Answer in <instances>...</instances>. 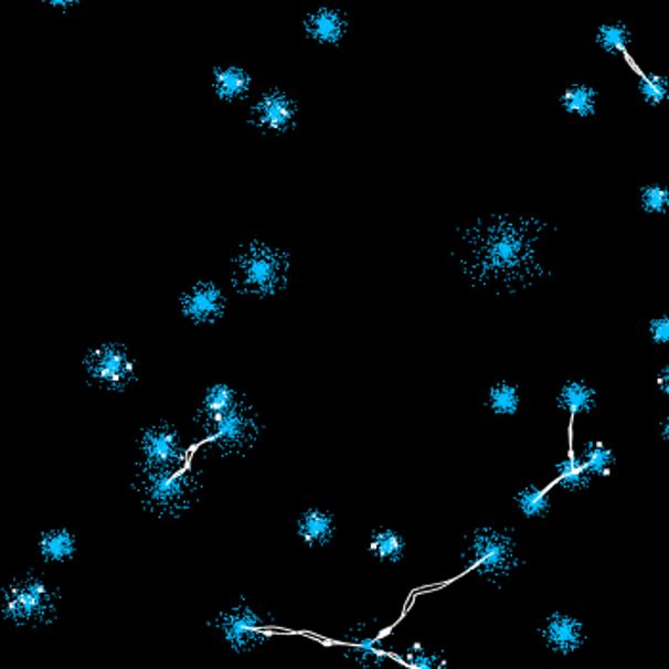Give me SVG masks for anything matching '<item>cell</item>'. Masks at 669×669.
Listing matches in <instances>:
<instances>
[{
    "label": "cell",
    "instance_id": "obj_1",
    "mask_svg": "<svg viewBox=\"0 0 669 669\" xmlns=\"http://www.w3.org/2000/svg\"><path fill=\"white\" fill-rule=\"evenodd\" d=\"M545 222L498 214L465 230L459 264L472 284L513 293L534 284L543 274L538 243Z\"/></svg>",
    "mask_w": 669,
    "mask_h": 669
},
{
    "label": "cell",
    "instance_id": "obj_2",
    "mask_svg": "<svg viewBox=\"0 0 669 669\" xmlns=\"http://www.w3.org/2000/svg\"><path fill=\"white\" fill-rule=\"evenodd\" d=\"M201 444H214L222 456L243 454L257 442V412L240 389L230 383L206 386L203 404L195 413Z\"/></svg>",
    "mask_w": 669,
    "mask_h": 669
},
{
    "label": "cell",
    "instance_id": "obj_3",
    "mask_svg": "<svg viewBox=\"0 0 669 669\" xmlns=\"http://www.w3.org/2000/svg\"><path fill=\"white\" fill-rule=\"evenodd\" d=\"M289 272L291 255L270 243H247L232 258V285L247 297H276L287 287Z\"/></svg>",
    "mask_w": 669,
    "mask_h": 669
},
{
    "label": "cell",
    "instance_id": "obj_4",
    "mask_svg": "<svg viewBox=\"0 0 669 669\" xmlns=\"http://www.w3.org/2000/svg\"><path fill=\"white\" fill-rule=\"evenodd\" d=\"M60 590L46 577L29 572L14 577L0 592L2 618L20 627H44L56 622L60 610Z\"/></svg>",
    "mask_w": 669,
    "mask_h": 669
},
{
    "label": "cell",
    "instance_id": "obj_5",
    "mask_svg": "<svg viewBox=\"0 0 669 669\" xmlns=\"http://www.w3.org/2000/svg\"><path fill=\"white\" fill-rule=\"evenodd\" d=\"M193 459L171 472H136L135 490L144 509L156 517L177 519L185 513L200 491V472H192Z\"/></svg>",
    "mask_w": 669,
    "mask_h": 669
},
{
    "label": "cell",
    "instance_id": "obj_6",
    "mask_svg": "<svg viewBox=\"0 0 669 669\" xmlns=\"http://www.w3.org/2000/svg\"><path fill=\"white\" fill-rule=\"evenodd\" d=\"M86 383L100 391L125 392L136 381L135 352L125 342H98L83 358Z\"/></svg>",
    "mask_w": 669,
    "mask_h": 669
},
{
    "label": "cell",
    "instance_id": "obj_7",
    "mask_svg": "<svg viewBox=\"0 0 669 669\" xmlns=\"http://www.w3.org/2000/svg\"><path fill=\"white\" fill-rule=\"evenodd\" d=\"M200 448L193 444L190 452H184L180 440L179 428L169 421H161L153 427L146 428L140 436V464L138 472H171L190 461L193 452Z\"/></svg>",
    "mask_w": 669,
    "mask_h": 669
},
{
    "label": "cell",
    "instance_id": "obj_8",
    "mask_svg": "<svg viewBox=\"0 0 669 669\" xmlns=\"http://www.w3.org/2000/svg\"><path fill=\"white\" fill-rule=\"evenodd\" d=\"M211 624L221 631L229 647L237 655H245L257 647L258 637L268 639L274 635H291V629L268 624L261 614L255 613L245 603L235 605L229 613L219 614Z\"/></svg>",
    "mask_w": 669,
    "mask_h": 669
},
{
    "label": "cell",
    "instance_id": "obj_9",
    "mask_svg": "<svg viewBox=\"0 0 669 669\" xmlns=\"http://www.w3.org/2000/svg\"><path fill=\"white\" fill-rule=\"evenodd\" d=\"M299 115V100L293 98L284 88L272 86L253 100L247 123L261 135L282 136L297 127Z\"/></svg>",
    "mask_w": 669,
    "mask_h": 669
},
{
    "label": "cell",
    "instance_id": "obj_10",
    "mask_svg": "<svg viewBox=\"0 0 669 669\" xmlns=\"http://www.w3.org/2000/svg\"><path fill=\"white\" fill-rule=\"evenodd\" d=\"M464 559L469 561L465 572L486 566L491 577L507 576L519 564L513 538L493 528H478Z\"/></svg>",
    "mask_w": 669,
    "mask_h": 669
},
{
    "label": "cell",
    "instance_id": "obj_11",
    "mask_svg": "<svg viewBox=\"0 0 669 669\" xmlns=\"http://www.w3.org/2000/svg\"><path fill=\"white\" fill-rule=\"evenodd\" d=\"M180 314L195 326H213L226 314V295L214 282H198L179 299Z\"/></svg>",
    "mask_w": 669,
    "mask_h": 669
},
{
    "label": "cell",
    "instance_id": "obj_12",
    "mask_svg": "<svg viewBox=\"0 0 669 669\" xmlns=\"http://www.w3.org/2000/svg\"><path fill=\"white\" fill-rule=\"evenodd\" d=\"M541 639L555 655H576L585 643L584 622L572 614L553 613L541 627Z\"/></svg>",
    "mask_w": 669,
    "mask_h": 669
},
{
    "label": "cell",
    "instance_id": "obj_13",
    "mask_svg": "<svg viewBox=\"0 0 669 669\" xmlns=\"http://www.w3.org/2000/svg\"><path fill=\"white\" fill-rule=\"evenodd\" d=\"M305 35L320 46H339L349 35V18L334 7H318L302 20Z\"/></svg>",
    "mask_w": 669,
    "mask_h": 669
},
{
    "label": "cell",
    "instance_id": "obj_14",
    "mask_svg": "<svg viewBox=\"0 0 669 669\" xmlns=\"http://www.w3.org/2000/svg\"><path fill=\"white\" fill-rule=\"evenodd\" d=\"M255 78L242 65H221L211 73V86L216 98L226 104L242 102L249 96Z\"/></svg>",
    "mask_w": 669,
    "mask_h": 669
},
{
    "label": "cell",
    "instance_id": "obj_15",
    "mask_svg": "<svg viewBox=\"0 0 669 669\" xmlns=\"http://www.w3.org/2000/svg\"><path fill=\"white\" fill-rule=\"evenodd\" d=\"M333 514L320 509V507H308L300 513L297 520V535L302 543L314 545V548H323L334 535Z\"/></svg>",
    "mask_w": 669,
    "mask_h": 669
},
{
    "label": "cell",
    "instance_id": "obj_16",
    "mask_svg": "<svg viewBox=\"0 0 669 669\" xmlns=\"http://www.w3.org/2000/svg\"><path fill=\"white\" fill-rule=\"evenodd\" d=\"M36 548L46 563H67L77 553V540L67 528H52L41 534Z\"/></svg>",
    "mask_w": 669,
    "mask_h": 669
},
{
    "label": "cell",
    "instance_id": "obj_17",
    "mask_svg": "<svg viewBox=\"0 0 669 669\" xmlns=\"http://www.w3.org/2000/svg\"><path fill=\"white\" fill-rule=\"evenodd\" d=\"M556 406L569 412L570 417H576L580 413H592L597 407V391L584 381H569L559 391Z\"/></svg>",
    "mask_w": 669,
    "mask_h": 669
},
{
    "label": "cell",
    "instance_id": "obj_18",
    "mask_svg": "<svg viewBox=\"0 0 669 669\" xmlns=\"http://www.w3.org/2000/svg\"><path fill=\"white\" fill-rule=\"evenodd\" d=\"M597 88L585 83H572L559 96V106L563 107L564 112L580 117H593L597 114Z\"/></svg>",
    "mask_w": 669,
    "mask_h": 669
},
{
    "label": "cell",
    "instance_id": "obj_19",
    "mask_svg": "<svg viewBox=\"0 0 669 669\" xmlns=\"http://www.w3.org/2000/svg\"><path fill=\"white\" fill-rule=\"evenodd\" d=\"M371 555L385 564H399L406 553V541L392 528H379L370 535Z\"/></svg>",
    "mask_w": 669,
    "mask_h": 669
},
{
    "label": "cell",
    "instance_id": "obj_20",
    "mask_svg": "<svg viewBox=\"0 0 669 669\" xmlns=\"http://www.w3.org/2000/svg\"><path fill=\"white\" fill-rule=\"evenodd\" d=\"M629 64L634 65L635 73L643 78L641 85H639V94H641L643 102L650 107H660L669 102V78L662 73H650L645 72L639 65H635L634 57L631 54L626 57Z\"/></svg>",
    "mask_w": 669,
    "mask_h": 669
},
{
    "label": "cell",
    "instance_id": "obj_21",
    "mask_svg": "<svg viewBox=\"0 0 669 669\" xmlns=\"http://www.w3.org/2000/svg\"><path fill=\"white\" fill-rule=\"evenodd\" d=\"M595 44L608 54H629L631 31L624 22L601 23L595 31Z\"/></svg>",
    "mask_w": 669,
    "mask_h": 669
},
{
    "label": "cell",
    "instance_id": "obj_22",
    "mask_svg": "<svg viewBox=\"0 0 669 669\" xmlns=\"http://www.w3.org/2000/svg\"><path fill=\"white\" fill-rule=\"evenodd\" d=\"M551 482L545 486H541L540 482H532L528 485L524 490H520L514 496V503L519 507L520 513L524 514L527 519H541L551 511V503H549L545 496L551 490Z\"/></svg>",
    "mask_w": 669,
    "mask_h": 669
},
{
    "label": "cell",
    "instance_id": "obj_23",
    "mask_svg": "<svg viewBox=\"0 0 669 669\" xmlns=\"http://www.w3.org/2000/svg\"><path fill=\"white\" fill-rule=\"evenodd\" d=\"M488 407L499 417H513L520 410L519 386L499 381L488 392Z\"/></svg>",
    "mask_w": 669,
    "mask_h": 669
},
{
    "label": "cell",
    "instance_id": "obj_24",
    "mask_svg": "<svg viewBox=\"0 0 669 669\" xmlns=\"http://www.w3.org/2000/svg\"><path fill=\"white\" fill-rule=\"evenodd\" d=\"M639 203L643 213L660 214L669 213V184L666 182H648L639 188Z\"/></svg>",
    "mask_w": 669,
    "mask_h": 669
},
{
    "label": "cell",
    "instance_id": "obj_25",
    "mask_svg": "<svg viewBox=\"0 0 669 669\" xmlns=\"http://www.w3.org/2000/svg\"><path fill=\"white\" fill-rule=\"evenodd\" d=\"M648 337L658 347H669V316H656L648 321Z\"/></svg>",
    "mask_w": 669,
    "mask_h": 669
},
{
    "label": "cell",
    "instance_id": "obj_26",
    "mask_svg": "<svg viewBox=\"0 0 669 669\" xmlns=\"http://www.w3.org/2000/svg\"><path fill=\"white\" fill-rule=\"evenodd\" d=\"M46 7L54 8V10H60V12H67V10H73V8L77 7L81 0H43Z\"/></svg>",
    "mask_w": 669,
    "mask_h": 669
},
{
    "label": "cell",
    "instance_id": "obj_27",
    "mask_svg": "<svg viewBox=\"0 0 669 669\" xmlns=\"http://www.w3.org/2000/svg\"><path fill=\"white\" fill-rule=\"evenodd\" d=\"M660 435H662L663 440L669 442V415L662 421V425H660Z\"/></svg>",
    "mask_w": 669,
    "mask_h": 669
},
{
    "label": "cell",
    "instance_id": "obj_28",
    "mask_svg": "<svg viewBox=\"0 0 669 669\" xmlns=\"http://www.w3.org/2000/svg\"><path fill=\"white\" fill-rule=\"evenodd\" d=\"M666 381H668V383H658V385L669 386V365L666 368Z\"/></svg>",
    "mask_w": 669,
    "mask_h": 669
}]
</instances>
